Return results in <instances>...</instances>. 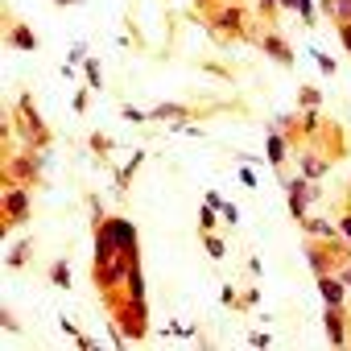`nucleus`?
Listing matches in <instances>:
<instances>
[{
  "label": "nucleus",
  "instance_id": "nucleus-16",
  "mask_svg": "<svg viewBox=\"0 0 351 351\" xmlns=\"http://www.w3.org/2000/svg\"><path fill=\"white\" fill-rule=\"evenodd\" d=\"M29 256H34V240H21V244L9 252V261H5V265H9V269H25V265H29Z\"/></svg>",
  "mask_w": 351,
  "mask_h": 351
},
{
  "label": "nucleus",
  "instance_id": "nucleus-15",
  "mask_svg": "<svg viewBox=\"0 0 351 351\" xmlns=\"http://www.w3.org/2000/svg\"><path fill=\"white\" fill-rule=\"evenodd\" d=\"M9 46L29 54V50L38 46V38H34V29H29V25H21V21H17V25H9Z\"/></svg>",
  "mask_w": 351,
  "mask_h": 351
},
{
  "label": "nucleus",
  "instance_id": "nucleus-2",
  "mask_svg": "<svg viewBox=\"0 0 351 351\" xmlns=\"http://www.w3.org/2000/svg\"><path fill=\"white\" fill-rule=\"evenodd\" d=\"M207 25H211V34L223 38V42H232V38H240V42H256V38H261V34L248 25V9H244V5H232V0L207 13Z\"/></svg>",
  "mask_w": 351,
  "mask_h": 351
},
{
  "label": "nucleus",
  "instance_id": "nucleus-18",
  "mask_svg": "<svg viewBox=\"0 0 351 351\" xmlns=\"http://www.w3.org/2000/svg\"><path fill=\"white\" fill-rule=\"evenodd\" d=\"M298 108H322V91L310 87V83H302L298 87Z\"/></svg>",
  "mask_w": 351,
  "mask_h": 351
},
{
  "label": "nucleus",
  "instance_id": "nucleus-35",
  "mask_svg": "<svg viewBox=\"0 0 351 351\" xmlns=\"http://www.w3.org/2000/svg\"><path fill=\"white\" fill-rule=\"evenodd\" d=\"M87 104H91V99H87V91H79V95H75V112H87Z\"/></svg>",
  "mask_w": 351,
  "mask_h": 351
},
{
  "label": "nucleus",
  "instance_id": "nucleus-38",
  "mask_svg": "<svg viewBox=\"0 0 351 351\" xmlns=\"http://www.w3.org/2000/svg\"><path fill=\"white\" fill-rule=\"evenodd\" d=\"M195 5H199V9H207V13H211V9H215V0H195Z\"/></svg>",
  "mask_w": 351,
  "mask_h": 351
},
{
  "label": "nucleus",
  "instance_id": "nucleus-14",
  "mask_svg": "<svg viewBox=\"0 0 351 351\" xmlns=\"http://www.w3.org/2000/svg\"><path fill=\"white\" fill-rule=\"evenodd\" d=\"M322 17L339 29V25H351V0H322Z\"/></svg>",
  "mask_w": 351,
  "mask_h": 351
},
{
  "label": "nucleus",
  "instance_id": "nucleus-30",
  "mask_svg": "<svg viewBox=\"0 0 351 351\" xmlns=\"http://www.w3.org/2000/svg\"><path fill=\"white\" fill-rule=\"evenodd\" d=\"M339 236H347V240H351V207L339 215Z\"/></svg>",
  "mask_w": 351,
  "mask_h": 351
},
{
  "label": "nucleus",
  "instance_id": "nucleus-6",
  "mask_svg": "<svg viewBox=\"0 0 351 351\" xmlns=\"http://www.w3.org/2000/svg\"><path fill=\"white\" fill-rule=\"evenodd\" d=\"M42 178V157L38 153H17L5 161V182H21V186H34Z\"/></svg>",
  "mask_w": 351,
  "mask_h": 351
},
{
  "label": "nucleus",
  "instance_id": "nucleus-39",
  "mask_svg": "<svg viewBox=\"0 0 351 351\" xmlns=\"http://www.w3.org/2000/svg\"><path fill=\"white\" fill-rule=\"evenodd\" d=\"M54 5H79V0H54Z\"/></svg>",
  "mask_w": 351,
  "mask_h": 351
},
{
  "label": "nucleus",
  "instance_id": "nucleus-17",
  "mask_svg": "<svg viewBox=\"0 0 351 351\" xmlns=\"http://www.w3.org/2000/svg\"><path fill=\"white\" fill-rule=\"evenodd\" d=\"M50 281H54L58 289H71V285H75V277H71V261H54V265H50Z\"/></svg>",
  "mask_w": 351,
  "mask_h": 351
},
{
  "label": "nucleus",
  "instance_id": "nucleus-22",
  "mask_svg": "<svg viewBox=\"0 0 351 351\" xmlns=\"http://www.w3.org/2000/svg\"><path fill=\"white\" fill-rule=\"evenodd\" d=\"M141 161H145V153H132V161L120 169V178H116V182H120V191H128V182H132V173H136V165H141Z\"/></svg>",
  "mask_w": 351,
  "mask_h": 351
},
{
  "label": "nucleus",
  "instance_id": "nucleus-33",
  "mask_svg": "<svg viewBox=\"0 0 351 351\" xmlns=\"http://www.w3.org/2000/svg\"><path fill=\"white\" fill-rule=\"evenodd\" d=\"M219 298H223V306H240V298H236V289H232V285H223V293H219Z\"/></svg>",
  "mask_w": 351,
  "mask_h": 351
},
{
  "label": "nucleus",
  "instance_id": "nucleus-34",
  "mask_svg": "<svg viewBox=\"0 0 351 351\" xmlns=\"http://www.w3.org/2000/svg\"><path fill=\"white\" fill-rule=\"evenodd\" d=\"M240 182H244V186H256V173H252V169H248V165H244V169H240Z\"/></svg>",
  "mask_w": 351,
  "mask_h": 351
},
{
  "label": "nucleus",
  "instance_id": "nucleus-8",
  "mask_svg": "<svg viewBox=\"0 0 351 351\" xmlns=\"http://www.w3.org/2000/svg\"><path fill=\"white\" fill-rule=\"evenodd\" d=\"M256 46H261V50H265V54H269V58H273L277 66H285V71L293 66V50H289V42H285V38H281L277 29L261 34V38H256Z\"/></svg>",
  "mask_w": 351,
  "mask_h": 351
},
{
  "label": "nucleus",
  "instance_id": "nucleus-32",
  "mask_svg": "<svg viewBox=\"0 0 351 351\" xmlns=\"http://www.w3.org/2000/svg\"><path fill=\"white\" fill-rule=\"evenodd\" d=\"M335 34H339V42H343V50H347V54H351V25H339V29H335Z\"/></svg>",
  "mask_w": 351,
  "mask_h": 351
},
{
  "label": "nucleus",
  "instance_id": "nucleus-37",
  "mask_svg": "<svg viewBox=\"0 0 351 351\" xmlns=\"http://www.w3.org/2000/svg\"><path fill=\"white\" fill-rule=\"evenodd\" d=\"M277 5H281V9H293V13H298V0H277Z\"/></svg>",
  "mask_w": 351,
  "mask_h": 351
},
{
  "label": "nucleus",
  "instance_id": "nucleus-12",
  "mask_svg": "<svg viewBox=\"0 0 351 351\" xmlns=\"http://www.w3.org/2000/svg\"><path fill=\"white\" fill-rule=\"evenodd\" d=\"M302 232H306V240H330V236H339V223L335 219H322V215H306L302 219Z\"/></svg>",
  "mask_w": 351,
  "mask_h": 351
},
{
  "label": "nucleus",
  "instance_id": "nucleus-3",
  "mask_svg": "<svg viewBox=\"0 0 351 351\" xmlns=\"http://www.w3.org/2000/svg\"><path fill=\"white\" fill-rule=\"evenodd\" d=\"M13 124L21 128V136L34 145V149H46L50 145V128H46V120L34 112V99L29 95H21L17 99V112H13Z\"/></svg>",
  "mask_w": 351,
  "mask_h": 351
},
{
  "label": "nucleus",
  "instance_id": "nucleus-5",
  "mask_svg": "<svg viewBox=\"0 0 351 351\" xmlns=\"http://www.w3.org/2000/svg\"><path fill=\"white\" fill-rule=\"evenodd\" d=\"M285 195H289V215H293L298 223L306 219V207L322 199L318 182H314V178H302V173H298V178H289V182H285Z\"/></svg>",
  "mask_w": 351,
  "mask_h": 351
},
{
  "label": "nucleus",
  "instance_id": "nucleus-26",
  "mask_svg": "<svg viewBox=\"0 0 351 351\" xmlns=\"http://www.w3.org/2000/svg\"><path fill=\"white\" fill-rule=\"evenodd\" d=\"M120 116H124L128 124H145V120H149V112H141V108H132V104H124V108H120Z\"/></svg>",
  "mask_w": 351,
  "mask_h": 351
},
{
  "label": "nucleus",
  "instance_id": "nucleus-13",
  "mask_svg": "<svg viewBox=\"0 0 351 351\" xmlns=\"http://www.w3.org/2000/svg\"><path fill=\"white\" fill-rule=\"evenodd\" d=\"M191 116H199V108H186V104H157L149 112V120H169V124H182Z\"/></svg>",
  "mask_w": 351,
  "mask_h": 351
},
{
  "label": "nucleus",
  "instance_id": "nucleus-27",
  "mask_svg": "<svg viewBox=\"0 0 351 351\" xmlns=\"http://www.w3.org/2000/svg\"><path fill=\"white\" fill-rule=\"evenodd\" d=\"M256 9H261V17H265V21H277V13H281L277 0H256Z\"/></svg>",
  "mask_w": 351,
  "mask_h": 351
},
{
  "label": "nucleus",
  "instance_id": "nucleus-31",
  "mask_svg": "<svg viewBox=\"0 0 351 351\" xmlns=\"http://www.w3.org/2000/svg\"><path fill=\"white\" fill-rule=\"evenodd\" d=\"M248 343H252V347H269V343H273V339H269V335H265V330H252V335H248Z\"/></svg>",
  "mask_w": 351,
  "mask_h": 351
},
{
  "label": "nucleus",
  "instance_id": "nucleus-36",
  "mask_svg": "<svg viewBox=\"0 0 351 351\" xmlns=\"http://www.w3.org/2000/svg\"><path fill=\"white\" fill-rule=\"evenodd\" d=\"M339 277H343V285L351 289V261H347V265H339Z\"/></svg>",
  "mask_w": 351,
  "mask_h": 351
},
{
  "label": "nucleus",
  "instance_id": "nucleus-23",
  "mask_svg": "<svg viewBox=\"0 0 351 351\" xmlns=\"http://www.w3.org/2000/svg\"><path fill=\"white\" fill-rule=\"evenodd\" d=\"M310 54H314V62H318V71H322L326 79H330V75H339V62H335L330 54H322V50H310Z\"/></svg>",
  "mask_w": 351,
  "mask_h": 351
},
{
  "label": "nucleus",
  "instance_id": "nucleus-24",
  "mask_svg": "<svg viewBox=\"0 0 351 351\" xmlns=\"http://www.w3.org/2000/svg\"><path fill=\"white\" fill-rule=\"evenodd\" d=\"M298 17H302V25H306V29L314 25V17H318V9H314V0H298Z\"/></svg>",
  "mask_w": 351,
  "mask_h": 351
},
{
  "label": "nucleus",
  "instance_id": "nucleus-4",
  "mask_svg": "<svg viewBox=\"0 0 351 351\" xmlns=\"http://www.w3.org/2000/svg\"><path fill=\"white\" fill-rule=\"evenodd\" d=\"M0 211H5V232L21 228L29 219V186L21 182H5V199H0Z\"/></svg>",
  "mask_w": 351,
  "mask_h": 351
},
{
  "label": "nucleus",
  "instance_id": "nucleus-9",
  "mask_svg": "<svg viewBox=\"0 0 351 351\" xmlns=\"http://www.w3.org/2000/svg\"><path fill=\"white\" fill-rule=\"evenodd\" d=\"M298 169H302V178H322V173L330 169V157L322 153V149H314V141H306V149H302V157H298Z\"/></svg>",
  "mask_w": 351,
  "mask_h": 351
},
{
  "label": "nucleus",
  "instance_id": "nucleus-7",
  "mask_svg": "<svg viewBox=\"0 0 351 351\" xmlns=\"http://www.w3.org/2000/svg\"><path fill=\"white\" fill-rule=\"evenodd\" d=\"M322 330H326V339L335 347H347L351 343V314H347V306H326L322 310Z\"/></svg>",
  "mask_w": 351,
  "mask_h": 351
},
{
  "label": "nucleus",
  "instance_id": "nucleus-28",
  "mask_svg": "<svg viewBox=\"0 0 351 351\" xmlns=\"http://www.w3.org/2000/svg\"><path fill=\"white\" fill-rule=\"evenodd\" d=\"M112 145H116V141H112V136H104V132H95V136H91V149H95L99 157H104V153H112Z\"/></svg>",
  "mask_w": 351,
  "mask_h": 351
},
{
  "label": "nucleus",
  "instance_id": "nucleus-29",
  "mask_svg": "<svg viewBox=\"0 0 351 351\" xmlns=\"http://www.w3.org/2000/svg\"><path fill=\"white\" fill-rule=\"evenodd\" d=\"M219 215H223V223H240V207H232V203H223Z\"/></svg>",
  "mask_w": 351,
  "mask_h": 351
},
{
  "label": "nucleus",
  "instance_id": "nucleus-25",
  "mask_svg": "<svg viewBox=\"0 0 351 351\" xmlns=\"http://www.w3.org/2000/svg\"><path fill=\"white\" fill-rule=\"evenodd\" d=\"M66 62H71V66H83V62H87V42H75L71 54H66Z\"/></svg>",
  "mask_w": 351,
  "mask_h": 351
},
{
  "label": "nucleus",
  "instance_id": "nucleus-10",
  "mask_svg": "<svg viewBox=\"0 0 351 351\" xmlns=\"http://www.w3.org/2000/svg\"><path fill=\"white\" fill-rule=\"evenodd\" d=\"M318 293H322L326 306H347V293H351V289L343 285L339 273H322V277H318Z\"/></svg>",
  "mask_w": 351,
  "mask_h": 351
},
{
  "label": "nucleus",
  "instance_id": "nucleus-1",
  "mask_svg": "<svg viewBox=\"0 0 351 351\" xmlns=\"http://www.w3.org/2000/svg\"><path fill=\"white\" fill-rule=\"evenodd\" d=\"M351 261V240L347 236H330V240H306V265L314 277L322 273H339V265Z\"/></svg>",
  "mask_w": 351,
  "mask_h": 351
},
{
  "label": "nucleus",
  "instance_id": "nucleus-20",
  "mask_svg": "<svg viewBox=\"0 0 351 351\" xmlns=\"http://www.w3.org/2000/svg\"><path fill=\"white\" fill-rule=\"evenodd\" d=\"M215 223H219V207L203 203V211H199V236H203V232H215Z\"/></svg>",
  "mask_w": 351,
  "mask_h": 351
},
{
  "label": "nucleus",
  "instance_id": "nucleus-21",
  "mask_svg": "<svg viewBox=\"0 0 351 351\" xmlns=\"http://www.w3.org/2000/svg\"><path fill=\"white\" fill-rule=\"evenodd\" d=\"M83 71H87L91 91H99V87H104V66H99V58H87V62H83Z\"/></svg>",
  "mask_w": 351,
  "mask_h": 351
},
{
  "label": "nucleus",
  "instance_id": "nucleus-11",
  "mask_svg": "<svg viewBox=\"0 0 351 351\" xmlns=\"http://www.w3.org/2000/svg\"><path fill=\"white\" fill-rule=\"evenodd\" d=\"M285 153H289V136H285L281 128H269V141H265V157H269V165L281 169V165H285Z\"/></svg>",
  "mask_w": 351,
  "mask_h": 351
},
{
  "label": "nucleus",
  "instance_id": "nucleus-19",
  "mask_svg": "<svg viewBox=\"0 0 351 351\" xmlns=\"http://www.w3.org/2000/svg\"><path fill=\"white\" fill-rule=\"evenodd\" d=\"M203 248H207V256H211V261H223V256H228V244H223L215 232H203Z\"/></svg>",
  "mask_w": 351,
  "mask_h": 351
}]
</instances>
